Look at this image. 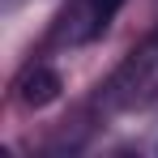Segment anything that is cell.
Masks as SVG:
<instances>
[{
    "instance_id": "1",
    "label": "cell",
    "mask_w": 158,
    "mask_h": 158,
    "mask_svg": "<svg viewBox=\"0 0 158 158\" xmlns=\"http://www.w3.org/2000/svg\"><path fill=\"white\" fill-rule=\"evenodd\" d=\"M17 90H22V103L26 107H47L56 94H60V73L47 69V64H34L26 77L17 81Z\"/></svg>"
},
{
    "instance_id": "2",
    "label": "cell",
    "mask_w": 158,
    "mask_h": 158,
    "mask_svg": "<svg viewBox=\"0 0 158 158\" xmlns=\"http://www.w3.org/2000/svg\"><path fill=\"white\" fill-rule=\"evenodd\" d=\"M124 0H81V9L90 13V22H94V30L98 26H107L111 17H115V9H120Z\"/></svg>"
}]
</instances>
